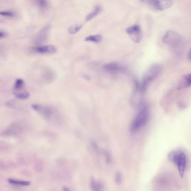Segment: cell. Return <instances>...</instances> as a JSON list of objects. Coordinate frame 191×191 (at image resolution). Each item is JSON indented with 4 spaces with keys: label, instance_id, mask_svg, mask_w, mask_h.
Listing matches in <instances>:
<instances>
[{
    "label": "cell",
    "instance_id": "obj_1",
    "mask_svg": "<svg viewBox=\"0 0 191 191\" xmlns=\"http://www.w3.org/2000/svg\"><path fill=\"white\" fill-rule=\"evenodd\" d=\"M31 107L47 121L55 123L60 122V115L56 108L50 106L38 103H34Z\"/></svg>",
    "mask_w": 191,
    "mask_h": 191
},
{
    "label": "cell",
    "instance_id": "obj_2",
    "mask_svg": "<svg viewBox=\"0 0 191 191\" xmlns=\"http://www.w3.org/2000/svg\"><path fill=\"white\" fill-rule=\"evenodd\" d=\"M149 108L147 105L142 106L136 114L135 118L131 123L130 130L136 132L140 130L146 124L149 117Z\"/></svg>",
    "mask_w": 191,
    "mask_h": 191
},
{
    "label": "cell",
    "instance_id": "obj_3",
    "mask_svg": "<svg viewBox=\"0 0 191 191\" xmlns=\"http://www.w3.org/2000/svg\"><path fill=\"white\" fill-rule=\"evenodd\" d=\"M168 159L170 161L176 164L180 177L183 178L186 168L187 157L186 154L181 150H173L168 155Z\"/></svg>",
    "mask_w": 191,
    "mask_h": 191
},
{
    "label": "cell",
    "instance_id": "obj_4",
    "mask_svg": "<svg viewBox=\"0 0 191 191\" xmlns=\"http://www.w3.org/2000/svg\"><path fill=\"white\" fill-rule=\"evenodd\" d=\"M160 70L161 67L160 65L155 64L151 67V68L145 75L144 77L143 78L140 86H137L138 88L140 89L141 92H144L150 82L158 75L159 73L160 72Z\"/></svg>",
    "mask_w": 191,
    "mask_h": 191
},
{
    "label": "cell",
    "instance_id": "obj_5",
    "mask_svg": "<svg viewBox=\"0 0 191 191\" xmlns=\"http://www.w3.org/2000/svg\"><path fill=\"white\" fill-rule=\"evenodd\" d=\"M163 42L175 49L181 47L183 44L182 36L176 31L169 30L165 33L162 39Z\"/></svg>",
    "mask_w": 191,
    "mask_h": 191
},
{
    "label": "cell",
    "instance_id": "obj_6",
    "mask_svg": "<svg viewBox=\"0 0 191 191\" xmlns=\"http://www.w3.org/2000/svg\"><path fill=\"white\" fill-rule=\"evenodd\" d=\"M126 33L134 42H140L142 37L141 29L139 25H135L127 29Z\"/></svg>",
    "mask_w": 191,
    "mask_h": 191
},
{
    "label": "cell",
    "instance_id": "obj_7",
    "mask_svg": "<svg viewBox=\"0 0 191 191\" xmlns=\"http://www.w3.org/2000/svg\"><path fill=\"white\" fill-rule=\"evenodd\" d=\"M173 0H152L151 5L158 11H164L173 5Z\"/></svg>",
    "mask_w": 191,
    "mask_h": 191
},
{
    "label": "cell",
    "instance_id": "obj_8",
    "mask_svg": "<svg viewBox=\"0 0 191 191\" xmlns=\"http://www.w3.org/2000/svg\"><path fill=\"white\" fill-rule=\"evenodd\" d=\"M103 68L108 72L111 73H117L125 70V68L117 63H110L106 64L103 66Z\"/></svg>",
    "mask_w": 191,
    "mask_h": 191
},
{
    "label": "cell",
    "instance_id": "obj_9",
    "mask_svg": "<svg viewBox=\"0 0 191 191\" xmlns=\"http://www.w3.org/2000/svg\"><path fill=\"white\" fill-rule=\"evenodd\" d=\"M35 52L40 54H52L56 51V48L53 45H44L39 46L34 49Z\"/></svg>",
    "mask_w": 191,
    "mask_h": 191
},
{
    "label": "cell",
    "instance_id": "obj_10",
    "mask_svg": "<svg viewBox=\"0 0 191 191\" xmlns=\"http://www.w3.org/2000/svg\"><path fill=\"white\" fill-rule=\"evenodd\" d=\"M190 86H191V73L182 77L178 85V89H186Z\"/></svg>",
    "mask_w": 191,
    "mask_h": 191
},
{
    "label": "cell",
    "instance_id": "obj_11",
    "mask_svg": "<svg viewBox=\"0 0 191 191\" xmlns=\"http://www.w3.org/2000/svg\"><path fill=\"white\" fill-rule=\"evenodd\" d=\"M49 26H47L41 30L37 39V44L42 43L47 40V37L49 33Z\"/></svg>",
    "mask_w": 191,
    "mask_h": 191
},
{
    "label": "cell",
    "instance_id": "obj_12",
    "mask_svg": "<svg viewBox=\"0 0 191 191\" xmlns=\"http://www.w3.org/2000/svg\"><path fill=\"white\" fill-rule=\"evenodd\" d=\"M91 187L92 191H104V185L102 183L92 178L91 180Z\"/></svg>",
    "mask_w": 191,
    "mask_h": 191
},
{
    "label": "cell",
    "instance_id": "obj_13",
    "mask_svg": "<svg viewBox=\"0 0 191 191\" xmlns=\"http://www.w3.org/2000/svg\"><path fill=\"white\" fill-rule=\"evenodd\" d=\"M102 37L100 34L89 35V37L85 38V41L94 42V43H99L102 41Z\"/></svg>",
    "mask_w": 191,
    "mask_h": 191
},
{
    "label": "cell",
    "instance_id": "obj_14",
    "mask_svg": "<svg viewBox=\"0 0 191 191\" xmlns=\"http://www.w3.org/2000/svg\"><path fill=\"white\" fill-rule=\"evenodd\" d=\"M101 11V7L99 6H96L93 10L92 12H90L86 18V21H89V20L93 19L94 18L97 16V15Z\"/></svg>",
    "mask_w": 191,
    "mask_h": 191
},
{
    "label": "cell",
    "instance_id": "obj_15",
    "mask_svg": "<svg viewBox=\"0 0 191 191\" xmlns=\"http://www.w3.org/2000/svg\"><path fill=\"white\" fill-rule=\"evenodd\" d=\"M10 184H14V185H18V186H28L30 185V182L29 181H20L14 179H9L8 180Z\"/></svg>",
    "mask_w": 191,
    "mask_h": 191
},
{
    "label": "cell",
    "instance_id": "obj_16",
    "mask_svg": "<svg viewBox=\"0 0 191 191\" xmlns=\"http://www.w3.org/2000/svg\"><path fill=\"white\" fill-rule=\"evenodd\" d=\"M82 27L83 26L82 25H75L73 26H71L68 29V32L70 35H74L79 32Z\"/></svg>",
    "mask_w": 191,
    "mask_h": 191
},
{
    "label": "cell",
    "instance_id": "obj_17",
    "mask_svg": "<svg viewBox=\"0 0 191 191\" xmlns=\"http://www.w3.org/2000/svg\"><path fill=\"white\" fill-rule=\"evenodd\" d=\"M30 94L28 92H23V93H18L15 94V97L20 100H25L29 97Z\"/></svg>",
    "mask_w": 191,
    "mask_h": 191
},
{
    "label": "cell",
    "instance_id": "obj_18",
    "mask_svg": "<svg viewBox=\"0 0 191 191\" xmlns=\"http://www.w3.org/2000/svg\"><path fill=\"white\" fill-rule=\"evenodd\" d=\"M24 85V82L23 80L21 79H16L15 84V88L17 89H21Z\"/></svg>",
    "mask_w": 191,
    "mask_h": 191
},
{
    "label": "cell",
    "instance_id": "obj_19",
    "mask_svg": "<svg viewBox=\"0 0 191 191\" xmlns=\"http://www.w3.org/2000/svg\"><path fill=\"white\" fill-rule=\"evenodd\" d=\"M104 155L106 158V162L108 164H111L112 162V157L111 155V154H110V153L108 151H104Z\"/></svg>",
    "mask_w": 191,
    "mask_h": 191
},
{
    "label": "cell",
    "instance_id": "obj_20",
    "mask_svg": "<svg viewBox=\"0 0 191 191\" xmlns=\"http://www.w3.org/2000/svg\"><path fill=\"white\" fill-rule=\"evenodd\" d=\"M37 5L41 8H45L48 6L47 0H37Z\"/></svg>",
    "mask_w": 191,
    "mask_h": 191
},
{
    "label": "cell",
    "instance_id": "obj_21",
    "mask_svg": "<svg viewBox=\"0 0 191 191\" xmlns=\"http://www.w3.org/2000/svg\"><path fill=\"white\" fill-rule=\"evenodd\" d=\"M122 177L121 173L119 172H117L115 176V182L116 183V184H120L122 182Z\"/></svg>",
    "mask_w": 191,
    "mask_h": 191
},
{
    "label": "cell",
    "instance_id": "obj_22",
    "mask_svg": "<svg viewBox=\"0 0 191 191\" xmlns=\"http://www.w3.org/2000/svg\"><path fill=\"white\" fill-rule=\"evenodd\" d=\"M0 15L5 16H9V17H13L14 16V13L11 11H2L0 12Z\"/></svg>",
    "mask_w": 191,
    "mask_h": 191
},
{
    "label": "cell",
    "instance_id": "obj_23",
    "mask_svg": "<svg viewBox=\"0 0 191 191\" xmlns=\"http://www.w3.org/2000/svg\"><path fill=\"white\" fill-rule=\"evenodd\" d=\"M141 2H144V3H147V4H151V2H152V0H140Z\"/></svg>",
    "mask_w": 191,
    "mask_h": 191
},
{
    "label": "cell",
    "instance_id": "obj_24",
    "mask_svg": "<svg viewBox=\"0 0 191 191\" xmlns=\"http://www.w3.org/2000/svg\"><path fill=\"white\" fill-rule=\"evenodd\" d=\"M188 59L191 60V49L189 51L188 53Z\"/></svg>",
    "mask_w": 191,
    "mask_h": 191
},
{
    "label": "cell",
    "instance_id": "obj_25",
    "mask_svg": "<svg viewBox=\"0 0 191 191\" xmlns=\"http://www.w3.org/2000/svg\"><path fill=\"white\" fill-rule=\"evenodd\" d=\"M4 35H5L4 33H2V32H1V31H0V37H4Z\"/></svg>",
    "mask_w": 191,
    "mask_h": 191
}]
</instances>
